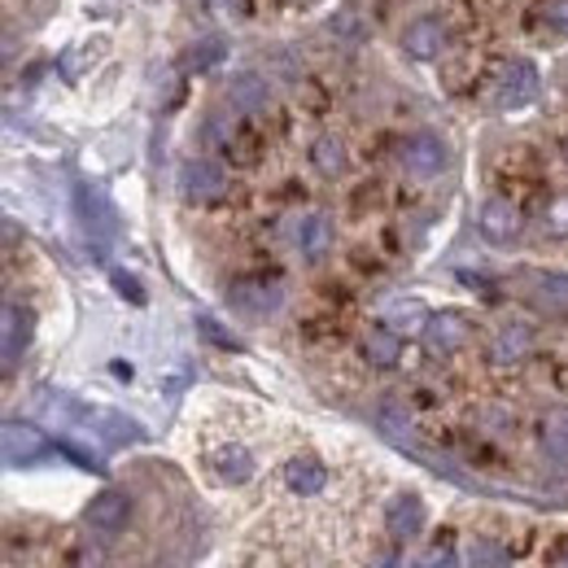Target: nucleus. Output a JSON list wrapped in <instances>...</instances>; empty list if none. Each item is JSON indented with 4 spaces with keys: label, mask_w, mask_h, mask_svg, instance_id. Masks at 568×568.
I'll list each match as a JSON object with an SVG mask.
<instances>
[{
    "label": "nucleus",
    "mask_w": 568,
    "mask_h": 568,
    "mask_svg": "<svg viewBox=\"0 0 568 568\" xmlns=\"http://www.w3.org/2000/svg\"><path fill=\"white\" fill-rule=\"evenodd\" d=\"M468 337H473V324L459 311H437L425 324V342L433 355H455V351L468 346Z\"/></svg>",
    "instance_id": "11"
},
{
    "label": "nucleus",
    "mask_w": 568,
    "mask_h": 568,
    "mask_svg": "<svg viewBox=\"0 0 568 568\" xmlns=\"http://www.w3.org/2000/svg\"><path fill=\"white\" fill-rule=\"evenodd\" d=\"M495 184H498V197H511L520 211L551 202L547 180H542V158H538L534 149H525V144H516V149H507V153L498 158Z\"/></svg>",
    "instance_id": "1"
},
{
    "label": "nucleus",
    "mask_w": 568,
    "mask_h": 568,
    "mask_svg": "<svg viewBox=\"0 0 568 568\" xmlns=\"http://www.w3.org/2000/svg\"><path fill=\"white\" fill-rule=\"evenodd\" d=\"M297 105H302V110H311V114H328L333 92H328L320 79H306V83H297Z\"/></svg>",
    "instance_id": "27"
},
{
    "label": "nucleus",
    "mask_w": 568,
    "mask_h": 568,
    "mask_svg": "<svg viewBox=\"0 0 568 568\" xmlns=\"http://www.w3.org/2000/svg\"><path fill=\"white\" fill-rule=\"evenodd\" d=\"M529 355H534V333L525 324L503 328L495 337V346H490V358H495L498 367H516V363H525Z\"/></svg>",
    "instance_id": "19"
},
{
    "label": "nucleus",
    "mask_w": 568,
    "mask_h": 568,
    "mask_svg": "<svg viewBox=\"0 0 568 568\" xmlns=\"http://www.w3.org/2000/svg\"><path fill=\"white\" fill-rule=\"evenodd\" d=\"M83 520H88V529H92V534L114 538V534H123V529H128V520H132V498L123 495V490H101V495L88 503Z\"/></svg>",
    "instance_id": "7"
},
{
    "label": "nucleus",
    "mask_w": 568,
    "mask_h": 568,
    "mask_svg": "<svg viewBox=\"0 0 568 568\" xmlns=\"http://www.w3.org/2000/svg\"><path fill=\"white\" fill-rule=\"evenodd\" d=\"M281 4H288V9H297V4H302V9H306V4H315V0H281Z\"/></svg>",
    "instance_id": "30"
},
{
    "label": "nucleus",
    "mask_w": 568,
    "mask_h": 568,
    "mask_svg": "<svg viewBox=\"0 0 568 568\" xmlns=\"http://www.w3.org/2000/svg\"><path fill=\"white\" fill-rule=\"evenodd\" d=\"M398 158H403V166H407L412 175L428 180V175H437V171L446 166V144L437 141L433 132H416V136H407V141H403Z\"/></svg>",
    "instance_id": "13"
},
{
    "label": "nucleus",
    "mask_w": 568,
    "mask_h": 568,
    "mask_svg": "<svg viewBox=\"0 0 568 568\" xmlns=\"http://www.w3.org/2000/svg\"><path fill=\"white\" fill-rule=\"evenodd\" d=\"M328 241H333V223L324 219V214H302L297 219V227H293V245H297V254L302 258H324L328 254Z\"/></svg>",
    "instance_id": "16"
},
{
    "label": "nucleus",
    "mask_w": 568,
    "mask_h": 568,
    "mask_svg": "<svg viewBox=\"0 0 568 568\" xmlns=\"http://www.w3.org/2000/svg\"><path fill=\"white\" fill-rule=\"evenodd\" d=\"M211 468L219 473V481L227 486H245L254 477V455L245 446H219L211 455Z\"/></svg>",
    "instance_id": "20"
},
{
    "label": "nucleus",
    "mask_w": 568,
    "mask_h": 568,
    "mask_svg": "<svg viewBox=\"0 0 568 568\" xmlns=\"http://www.w3.org/2000/svg\"><path fill=\"white\" fill-rule=\"evenodd\" d=\"M358 351L363 358L372 363V367H398V358H403V337L394 333V328H385V324H376V328H367L363 333V342H358Z\"/></svg>",
    "instance_id": "18"
},
{
    "label": "nucleus",
    "mask_w": 568,
    "mask_h": 568,
    "mask_svg": "<svg viewBox=\"0 0 568 568\" xmlns=\"http://www.w3.org/2000/svg\"><path fill=\"white\" fill-rule=\"evenodd\" d=\"M450 36L464 44V49H473V40H481L486 31H490V22H486V9L481 4H473V0H464V4H455V13H450Z\"/></svg>",
    "instance_id": "21"
},
{
    "label": "nucleus",
    "mask_w": 568,
    "mask_h": 568,
    "mask_svg": "<svg viewBox=\"0 0 568 568\" xmlns=\"http://www.w3.org/2000/svg\"><path fill=\"white\" fill-rule=\"evenodd\" d=\"M44 450H49V442H44V433L36 425H22V420H9L4 425V459L13 468L18 464H36Z\"/></svg>",
    "instance_id": "14"
},
{
    "label": "nucleus",
    "mask_w": 568,
    "mask_h": 568,
    "mask_svg": "<svg viewBox=\"0 0 568 568\" xmlns=\"http://www.w3.org/2000/svg\"><path fill=\"white\" fill-rule=\"evenodd\" d=\"M284 486H288L293 495H320V490L328 486V468H324L315 455H293V459L284 464Z\"/></svg>",
    "instance_id": "17"
},
{
    "label": "nucleus",
    "mask_w": 568,
    "mask_h": 568,
    "mask_svg": "<svg viewBox=\"0 0 568 568\" xmlns=\"http://www.w3.org/2000/svg\"><path fill=\"white\" fill-rule=\"evenodd\" d=\"M525 36L538 44H556L568 36V0H534L525 9Z\"/></svg>",
    "instance_id": "9"
},
{
    "label": "nucleus",
    "mask_w": 568,
    "mask_h": 568,
    "mask_svg": "<svg viewBox=\"0 0 568 568\" xmlns=\"http://www.w3.org/2000/svg\"><path fill=\"white\" fill-rule=\"evenodd\" d=\"M180 193H184V202L189 206H214V202H223V193H227V175L214 166V162H184V171H180Z\"/></svg>",
    "instance_id": "5"
},
{
    "label": "nucleus",
    "mask_w": 568,
    "mask_h": 568,
    "mask_svg": "<svg viewBox=\"0 0 568 568\" xmlns=\"http://www.w3.org/2000/svg\"><path fill=\"white\" fill-rule=\"evenodd\" d=\"M232 101L241 105V114H254V110H263V105H272V92H267V83L258 79V74H236V83H232Z\"/></svg>",
    "instance_id": "22"
},
{
    "label": "nucleus",
    "mask_w": 568,
    "mask_h": 568,
    "mask_svg": "<svg viewBox=\"0 0 568 568\" xmlns=\"http://www.w3.org/2000/svg\"><path fill=\"white\" fill-rule=\"evenodd\" d=\"M425 520H428V511H425V498L420 495H394L389 498V507H385V525H389V538H394V542H412V538H420Z\"/></svg>",
    "instance_id": "12"
},
{
    "label": "nucleus",
    "mask_w": 568,
    "mask_h": 568,
    "mask_svg": "<svg viewBox=\"0 0 568 568\" xmlns=\"http://www.w3.org/2000/svg\"><path fill=\"white\" fill-rule=\"evenodd\" d=\"M219 144H223V158H227L232 166H245V171L267 158V132L254 123V114H236V119L223 128Z\"/></svg>",
    "instance_id": "3"
},
{
    "label": "nucleus",
    "mask_w": 568,
    "mask_h": 568,
    "mask_svg": "<svg viewBox=\"0 0 568 568\" xmlns=\"http://www.w3.org/2000/svg\"><path fill=\"white\" fill-rule=\"evenodd\" d=\"M446 40H450V27H446V18H433V13L416 18V22L403 31V49H407V58H416V62L442 58Z\"/></svg>",
    "instance_id": "10"
},
{
    "label": "nucleus",
    "mask_w": 568,
    "mask_h": 568,
    "mask_svg": "<svg viewBox=\"0 0 568 568\" xmlns=\"http://www.w3.org/2000/svg\"><path fill=\"white\" fill-rule=\"evenodd\" d=\"M538 97V71L525 62V58H511L503 62V71L495 79V101L498 110H520Z\"/></svg>",
    "instance_id": "6"
},
{
    "label": "nucleus",
    "mask_w": 568,
    "mask_h": 568,
    "mask_svg": "<svg viewBox=\"0 0 568 568\" xmlns=\"http://www.w3.org/2000/svg\"><path fill=\"white\" fill-rule=\"evenodd\" d=\"M114 288H119V293H132V302H144L141 284L132 281V276H128V272H114Z\"/></svg>",
    "instance_id": "29"
},
{
    "label": "nucleus",
    "mask_w": 568,
    "mask_h": 568,
    "mask_svg": "<svg viewBox=\"0 0 568 568\" xmlns=\"http://www.w3.org/2000/svg\"><path fill=\"white\" fill-rule=\"evenodd\" d=\"M311 162H315L320 175H342L346 171V144L337 141V136H320V141L311 144Z\"/></svg>",
    "instance_id": "24"
},
{
    "label": "nucleus",
    "mask_w": 568,
    "mask_h": 568,
    "mask_svg": "<svg viewBox=\"0 0 568 568\" xmlns=\"http://www.w3.org/2000/svg\"><path fill=\"white\" fill-rule=\"evenodd\" d=\"M481 236L490 241V245H516L520 241V223H525V211L511 202V197H490L486 206H481Z\"/></svg>",
    "instance_id": "8"
},
{
    "label": "nucleus",
    "mask_w": 568,
    "mask_h": 568,
    "mask_svg": "<svg viewBox=\"0 0 568 568\" xmlns=\"http://www.w3.org/2000/svg\"><path fill=\"white\" fill-rule=\"evenodd\" d=\"M420 568H459V556H455V538H450V534H442V538L428 547V556L420 560Z\"/></svg>",
    "instance_id": "28"
},
{
    "label": "nucleus",
    "mask_w": 568,
    "mask_h": 568,
    "mask_svg": "<svg viewBox=\"0 0 568 568\" xmlns=\"http://www.w3.org/2000/svg\"><path fill=\"white\" fill-rule=\"evenodd\" d=\"M542 450L556 459V464H568V412H551L542 420Z\"/></svg>",
    "instance_id": "25"
},
{
    "label": "nucleus",
    "mask_w": 568,
    "mask_h": 568,
    "mask_svg": "<svg viewBox=\"0 0 568 568\" xmlns=\"http://www.w3.org/2000/svg\"><path fill=\"white\" fill-rule=\"evenodd\" d=\"M529 306L542 315H568V276L565 272H538L529 284Z\"/></svg>",
    "instance_id": "15"
},
{
    "label": "nucleus",
    "mask_w": 568,
    "mask_h": 568,
    "mask_svg": "<svg viewBox=\"0 0 568 568\" xmlns=\"http://www.w3.org/2000/svg\"><path fill=\"white\" fill-rule=\"evenodd\" d=\"M468 568H507V551L498 547L495 538H477L468 547Z\"/></svg>",
    "instance_id": "26"
},
{
    "label": "nucleus",
    "mask_w": 568,
    "mask_h": 568,
    "mask_svg": "<svg viewBox=\"0 0 568 568\" xmlns=\"http://www.w3.org/2000/svg\"><path fill=\"white\" fill-rule=\"evenodd\" d=\"M227 302L241 315H250V320H267V315L281 311L284 284L276 276H241V281H232V288H227Z\"/></svg>",
    "instance_id": "4"
},
{
    "label": "nucleus",
    "mask_w": 568,
    "mask_h": 568,
    "mask_svg": "<svg viewBox=\"0 0 568 568\" xmlns=\"http://www.w3.org/2000/svg\"><path fill=\"white\" fill-rule=\"evenodd\" d=\"M18 351H27V315L9 302V306H4V372H13Z\"/></svg>",
    "instance_id": "23"
},
{
    "label": "nucleus",
    "mask_w": 568,
    "mask_h": 568,
    "mask_svg": "<svg viewBox=\"0 0 568 568\" xmlns=\"http://www.w3.org/2000/svg\"><path fill=\"white\" fill-rule=\"evenodd\" d=\"M503 62H507V58H490V53L464 49V53H455V58H446V62H442L437 79H442V88H446L450 97H477V92L495 88Z\"/></svg>",
    "instance_id": "2"
}]
</instances>
